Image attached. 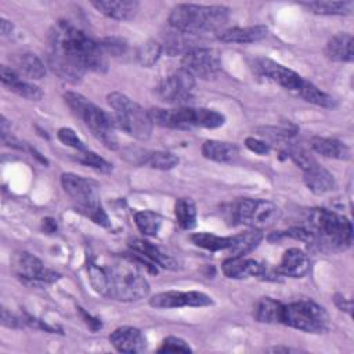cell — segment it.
I'll return each instance as SVG.
<instances>
[{
    "label": "cell",
    "mask_w": 354,
    "mask_h": 354,
    "mask_svg": "<svg viewBox=\"0 0 354 354\" xmlns=\"http://www.w3.org/2000/svg\"><path fill=\"white\" fill-rule=\"evenodd\" d=\"M50 68L64 80L76 83L87 69L104 72V48L69 22L59 21L50 35Z\"/></svg>",
    "instance_id": "cell-1"
},
{
    "label": "cell",
    "mask_w": 354,
    "mask_h": 354,
    "mask_svg": "<svg viewBox=\"0 0 354 354\" xmlns=\"http://www.w3.org/2000/svg\"><path fill=\"white\" fill-rule=\"evenodd\" d=\"M307 228L311 232L310 245L325 253L343 252L353 242V225L348 218L326 209H313Z\"/></svg>",
    "instance_id": "cell-2"
},
{
    "label": "cell",
    "mask_w": 354,
    "mask_h": 354,
    "mask_svg": "<svg viewBox=\"0 0 354 354\" xmlns=\"http://www.w3.org/2000/svg\"><path fill=\"white\" fill-rule=\"evenodd\" d=\"M228 15L230 10L224 6L177 4L169 15V24L177 32L196 36L217 30L228 21Z\"/></svg>",
    "instance_id": "cell-3"
},
{
    "label": "cell",
    "mask_w": 354,
    "mask_h": 354,
    "mask_svg": "<svg viewBox=\"0 0 354 354\" xmlns=\"http://www.w3.org/2000/svg\"><path fill=\"white\" fill-rule=\"evenodd\" d=\"M105 268L108 297L119 301H137L149 293V283L133 259L115 260Z\"/></svg>",
    "instance_id": "cell-4"
},
{
    "label": "cell",
    "mask_w": 354,
    "mask_h": 354,
    "mask_svg": "<svg viewBox=\"0 0 354 354\" xmlns=\"http://www.w3.org/2000/svg\"><path fill=\"white\" fill-rule=\"evenodd\" d=\"M106 101L113 109L112 118L116 129H120L141 141L151 137L153 122L148 111L119 91L108 94Z\"/></svg>",
    "instance_id": "cell-5"
},
{
    "label": "cell",
    "mask_w": 354,
    "mask_h": 354,
    "mask_svg": "<svg viewBox=\"0 0 354 354\" xmlns=\"http://www.w3.org/2000/svg\"><path fill=\"white\" fill-rule=\"evenodd\" d=\"M64 98L72 112L84 122L87 129L97 140H100L109 149L118 148V140L115 134L116 127L112 115L106 113L79 93L68 91L65 93Z\"/></svg>",
    "instance_id": "cell-6"
},
{
    "label": "cell",
    "mask_w": 354,
    "mask_h": 354,
    "mask_svg": "<svg viewBox=\"0 0 354 354\" xmlns=\"http://www.w3.org/2000/svg\"><path fill=\"white\" fill-rule=\"evenodd\" d=\"M64 191L76 203L79 210L90 217L101 227H109V218L100 203V187L95 181L77 176L75 173H64L61 176Z\"/></svg>",
    "instance_id": "cell-7"
},
{
    "label": "cell",
    "mask_w": 354,
    "mask_h": 354,
    "mask_svg": "<svg viewBox=\"0 0 354 354\" xmlns=\"http://www.w3.org/2000/svg\"><path fill=\"white\" fill-rule=\"evenodd\" d=\"M153 123L171 127V129H189V127H206L216 129L224 124L225 118L223 113L207 108H178V109H160L155 108L149 111Z\"/></svg>",
    "instance_id": "cell-8"
},
{
    "label": "cell",
    "mask_w": 354,
    "mask_h": 354,
    "mask_svg": "<svg viewBox=\"0 0 354 354\" xmlns=\"http://www.w3.org/2000/svg\"><path fill=\"white\" fill-rule=\"evenodd\" d=\"M281 324L307 333H322L329 326V317L319 304L311 300H299L283 304Z\"/></svg>",
    "instance_id": "cell-9"
},
{
    "label": "cell",
    "mask_w": 354,
    "mask_h": 354,
    "mask_svg": "<svg viewBox=\"0 0 354 354\" xmlns=\"http://www.w3.org/2000/svg\"><path fill=\"white\" fill-rule=\"evenodd\" d=\"M281 209L266 199H242L235 210L238 223L253 230H264L274 225L281 218Z\"/></svg>",
    "instance_id": "cell-10"
},
{
    "label": "cell",
    "mask_w": 354,
    "mask_h": 354,
    "mask_svg": "<svg viewBox=\"0 0 354 354\" xmlns=\"http://www.w3.org/2000/svg\"><path fill=\"white\" fill-rule=\"evenodd\" d=\"M194 91L195 77L183 68L165 77L156 88V94L163 102L176 105L188 104L194 98Z\"/></svg>",
    "instance_id": "cell-11"
},
{
    "label": "cell",
    "mask_w": 354,
    "mask_h": 354,
    "mask_svg": "<svg viewBox=\"0 0 354 354\" xmlns=\"http://www.w3.org/2000/svg\"><path fill=\"white\" fill-rule=\"evenodd\" d=\"M181 68L188 71L194 77L210 80L218 75L221 64L217 51L212 48L194 47L189 51L184 53L181 59Z\"/></svg>",
    "instance_id": "cell-12"
},
{
    "label": "cell",
    "mask_w": 354,
    "mask_h": 354,
    "mask_svg": "<svg viewBox=\"0 0 354 354\" xmlns=\"http://www.w3.org/2000/svg\"><path fill=\"white\" fill-rule=\"evenodd\" d=\"M12 268L15 274L24 281L51 283L59 278V275L48 270L39 257L28 252H19L15 254L12 260Z\"/></svg>",
    "instance_id": "cell-13"
},
{
    "label": "cell",
    "mask_w": 354,
    "mask_h": 354,
    "mask_svg": "<svg viewBox=\"0 0 354 354\" xmlns=\"http://www.w3.org/2000/svg\"><path fill=\"white\" fill-rule=\"evenodd\" d=\"M213 303L212 297L203 292L189 290H167L156 293L149 299V304L155 308H178V307H205Z\"/></svg>",
    "instance_id": "cell-14"
},
{
    "label": "cell",
    "mask_w": 354,
    "mask_h": 354,
    "mask_svg": "<svg viewBox=\"0 0 354 354\" xmlns=\"http://www.w3.org/2000/svg\"><path fill=\"white\" fill-rule=\"evenodd\" d=\"M259 68L271 80L277 82L279 86H282L283 88L290 90V91H299V88L301 87L303 80H304L295 71H292L272 59H268V58H261L259 61Z\"/></svg>",
    "instance_id": "cell-15"
},
{
    "label": "cell",
    "mask_w": 354,
    "mask_h": 354,
    "mask_svg": "<svg viewBox=\"0 0 354 354\" xmlns=\"http://www.w3.org/2000/svg\"><path fill=\"white\" fill-rule=\"evenodd\" d=\"M109 342L120 353H141L147 347L145 336L134 326L116 328L109 335Z\"/></svg>",
    "instance_id": "cell-16"
},
{
    "label": "cell",
    "mask_w": 354,
    "mask_h": 354,
    "mask_svg": "<svg viewBox=\"0 0 354 354\" xmlns=\"http://www.w3.org/2000/svg\"><path fill=\"white\" fill-rule=\"evenodd\" d=\"M223 272L227 278L243 279L248 277H261L266 266L245 256H231L223 261Z\"/></svg>",
    "instance_id": "cell-17"
},
{
    "label": "cell",
    "mask_w": 354,
    "mask_h": 354,
    "mask_svg": "<svg viewBox=\"0 0 354 354\" xmlns=\"http://www.w3.org/2000/svg\"><path fill=\"white\" fill-rule=\"evenodd\" d=\"M129 248L133 250V253L149 260L151 263H153L162 268H166V270H177L178 268L177 261L171 256L166 254L158 246H155L153 243H151L148 241L133 238L129 241Z\"/></svg>",
    "instance_id": "cell-18"
},
{
    "label": "cell",
    "mask_w": 354,
    "mask_h": 354,
    "mask_svg": "<svg viewBox=\"0 0 354 354\" xmlns=\"http://www.w3.org/2000/svg\"><path fill=\"white\" fill-rule=\"evenodd\" d=\"M310 257L306 252L299 248H290L283 253L277 270L281 272V275L301 278L310 271Z\"/></svg>",
    "instance_id": "cell-19"
},
{
    "label": "cell",
    "mask_w": 354,
    "mask_h": 354,
    "mask_svg": "<svg viewBox=\"0 0 354 354\" xmlns=\"http://www.w3.org/2000/svg\"><path fill=\"white\" fill-rule=\"evenodd\" d=\"M91 4L101 14L118 21H129L134 18L140 6L134 0H97L91 1Z\"/></svg>",
    "instance_id": "cell-20"
},
{
    "label": "cell",
    "mask_w": 354,
    "mask_h": 354,
    "mask_svg": "<svg viewBox=\"0 0 354 354\" xmlns=\"http://www.w3.org/2000/svg\"><path fill=\"white\" fill-rule=\"evenodd\" d=\"M0 77H1V82L4 86H7L12 93H15L24 98H28L32 101H39L43 97V93L37 86H35L26 80H22L19 77V75L11 68H7L3 65L0 68Z\"/></svg>",
    "instance_id": "cell-21"
},
{
    "label": "cell",
    "mask_w": 354,
    "mask_h": 354,
    "mask_svg": "<svg viewBox=\"0 0 354 354\" xmlns=\"http://www.w3.org/2000/svg\"><path fill=\"white\" fill-rule=\"evenodd\" d=\"M268 33V28L264 25L245 26V28H231L223 30L218 35V40L224 43H254L263 40Z\"/></svg>",
    "instance_id": "cell-22"
},
{
    "label": "cell",
    "mask_w": 354,
    "mask_h": 354,
    "mask_svg": "<svg viewBox=\"0 0 354 354\" xmlns=\"http://www.w3.org/2000/svg\"><path fill=\"white\" fill-rule=\"evenodd\" d=\"M304 184L314 194H325L336 187V181L333 176L318 163L304 170Z\"/></svg>",
    "instance_id": "cell-23"
},
{
    "label": "cell",
    "mask_w": 354,
    "mask_h": 354,
    "mask_svg": "<svg viewBox=\"0 0 354 354\" xmlns=\"http://www.w3.org/2000/svg\"><path fill=\"white\" fill-rule=\"evenodd\" d=\"M326 57L337 62H351L354 59L353 53V36L350 33H337L326 43Z\"/></svg>",
    "instance_id": "cell-24"
},
{
    "label": "cell",
    "mask_w": 354,
    "mask_h": 354,
    "mask_svg": "<svg viewBox=\"0 0 354 354\" xmlns=\"http://www.w3.org/2000/svg\"><path fill=\"white\" fill-rule=\"evenodd\" d=\"M239 149L232 142L207 140L202 145V155L214 162H232L238 158Z\"/></svg>",
    "instance_id": "cell-25"
},
{
    "label": "cell",
    "mask_w": 354,
    "mask_h": 354,
    "mask_svg": "<svg viewBox=\"0 0 354 354\" xmlns=\"http://www.w3.org/2000/svg\"><path fill=\"white\" fill-rule=\"evenodd\" d=\"M310 147L314 152L333 159H348L350 158V149L348 147L335 138L328 137H313L310 140Z\"/></svg>",
    "instance_id": "cell-26"
},
{
    "label": "cell",
    "mask_w": 354,
    "mask_h": 354,
    "mask_svg": "<svg viewBox=\"0 0 354 354\" xmlns=\"http://www.w3.org/2000/svg\"><path fill=\"white\" fill-rule=\"evenodd\" d=\"M300 6L306 7L314 14L321 15H347L353 11V1H304Z\"/></svg>",
    "instance_id": "cell-27"
},
{
    "label": "cell",
    "mask_w": 354,
    "mask_h": 354,
    "mask_svg": "<svg viewBox=\"0 0 354 354\" xmlns=\"http://www.w3.org/2000/svg\"><path fill=\"white\" fill-rule=\"evenodd\" d=\"M282 308H283L282 303H279L271 297H263L261 300H259V303L256 306L254 317L259 322L281 324Z\"/></svg>",
    "instance_id": "cell-28"
},
{
    "label": "cell",
    "mask_w": 354,
    "mask_h": 354,
    "mask_svg": "<svg viewBox=\"0 0 354 354\" xmlns=\"http://www.w3.org/2000/svg\"><path fill=\"white\" fill-rule=\"evenodd\" d=\"M263 239L260 230H252L232 236V243L228 248L231 256H245L250 253Z\"/></svg>",
    "instance_id": "cell-29"
},
{
    "label": "cell",
    "mask_w": 354,
    "mask_h": 354,
    "mask_svg": "<svg viewBox=\"0 0 354 354\" xmlns=\"http://www.w3.org/2000/svg\"><path fill=\"white\" fill-rule=\"evenodd\" d=\"M174 214L177 223L184 230H191L196 225V207L192 199L180 198L174 205Z\"/></svg>",
    "instance_id": "cell-30"
},
{
    "label": "cell",
    "mask_w": 354,
    "mask_h": 354,
    "mask_svg": "<svg viewBox=\"0 0 354 354\" xmlns=\"http://www.w3.org/2000/svg\"><path fill=\"white\" fill-rule=\"evenodd\" d=\"M189 239L192 241L194 245L212 250V252H218V250H224L228 249L232 243V236H218L214 234H209V232H196L192 234L189 236Z\"/></svg>",
    "instance_id": "cell-31"
},
{
    "label": "cell",
    "mask_w": 354,
    "mask_h": 354,
    "mask_svg": "<svg viewBox=\"0 0 354 354\" xmlns=\"http://www.w3.org/2000/svg\"><path fill=\"white\" fill-rule=\"evenodd\" d=\"M297 93L301 98H304L307 102H311L314 105L324 106V108L335 106V100L329 94L319 90L317 86H314L307 80H303V84Z\"/></svg>",
    "instance_id": "cell-32"
},
{
    "label": "cell",
    "mask_w": 354,
    "mask_h": 354,
    "mask_svg": "<svg viewBox=\"0 0 354 354\" xmlns=\"http://www.w3.org/2000/svg\"><path fill=\"white\" fill-rule=\"evenodd\" d=\"M134 221L137 228L147 236H156L160 227H162V221L163 218L151 210H142V212H137L134 214Z\"/></svg>",
    "instance_id": "cell-33"
},
{
    "label": "cell",
    "mask_w": 354,
    "mask_h": 354,
    "mask_svg": "<svg viewBox=\"0 0 354 354\" xmlns=\"http://www.w3.org/2000/svg\"><path fill=\"white\" fill-rule=\"evenodd\" d=\"M19 71L30 79H41L46 75L44 64L35 54L26 53L18 58Z\"/></svg>",
    "instance_id": "cell-34"
},
{
    "label": "cell",
    "mask_w": 354,
    "mask_h": 354,
    "mask_svg": "<svg viewBox=\"0 0 354 354\" xmlns=\"http://www.w3.org/2000/svg\"><path fill=\"white\" fill-rule=\"evenodd\" d=\"M144 163H147L152 169L170 170L178 165V158L169 151H155L144 155Z\"/></svg>",
    "instance_id": "cell-35"
},
{
    "label": "cell",
    "mask_w": 354,
    "mask_h": 354,
    "mask_svg": "<svg viewBox=\"0 0 354 354\" xmlns=\"http://www.w3.org/2000/svg\"><path fill=\"white\" fill-rule=\"evenodd\" d=\"M162 54V44L155 40H148L137 50V61L140 65L149 68L158 62Z\"/></svg>",
    "instance_id": "cell-36"
},
{
    "label": "cell",
    "mask_w": 354,
    "mask_h": 354,
    "mask_svg": "<svg viewBox=\"0 0 354 354\" xmlns=\"http://www.w3.org/2000/svg\"><path fill=\"white\" fill-rule=\"evenodd\" d=\"M90 283L94 290L102 296L108 295V274L105 267H100L95 263H90L87 267Z\"/></svg>",
    "instance_id": "cell-37"
},
{
    "label": "cell",
    "mask_w": 354,
    "mask_h": 354,
    "mask_svg": "<svg viewBox=\"0 0 354 354\" xmlns=\"http://www.w3.org/2000/svg\"><path fill=\"white\" fill-rule=\"evenodd\" d=\"M77 160L86 166H90L95 170H100L102 173H108L112 170V165L109 162H106L104 158H101L100 155L91 152V151H82L80 155L77 156Z\"/></svg>",
    "instance_id": "cell-38"
},
{
    "label": "cell",
    "mask_w": 354,
    "mask_h": 354,
    "mask_svg": "<svg viewBox=\"0 0 354 354\" xmlns=\"http://www.w3.org/2000/svg\"><path fill=\"white\" fill-rule=\"evenodd\" d=\"M286 153L303 171L317 163L315 159L311 155H308L307 151H304L303 148H299V147H289Z\"/></svg>",
    "instance_id": "cell-39"
},
{
    "label": "cell",
    "mask_w": 354,
    "mask_h": 354,
    "mask_svg": "<svg viewBox=\"0 0 354 354\" xmlns=\"http://www.w3.org/2000/svg\"><path fill=\"white\" fill-rule=\"evenodd\" d=\"M57 137H58V140H59L62 144H65V145H68V147H71V148H75V149H77L79 152L86 151V147H84L83 141H82V140L77 137V134H76L72 129H69V127H61V129L58 130V133H57Z\"/></svg>",
    "instance_id": "cell-40"
},
{
    "label": "cell",
    "mask_w": 354,
    "mask_h": 354,
    "mask_svg": "<svg viewBox=\"0 0 354 354\" xmlns=\"http://www.w3.org/2000/svg\"><path fill=\"white\" fill-rule=\"evenodd\" d=\"M159 353H191V347L188 346V343L180 337L176 336H169L162 342V346L158 348Z\"/></svg>",
    "instance_id": "cell-41"
},
{
    "label": "cell",
    "mask_w": 354,
    "mask_h": 354,
    "mask_svg": "<svg viewBox=\"0 0 354 354\" xmlns=\"http://www.w3.org/2000/svg\"><path fill=\"white\" fill-rule=\"evenodd\" d=\"M245 145L249 151L257 153V155H267L270 152V144H267L266 141L263 140H259V138H254V137H248L245 140Z\"/></svg>",
    "instance_id": "cell-42"
},
{
    "label": "cell",
    "mask_w": 354,
    "mask_h": 354,
    "mask_svg": "<svg viewBox=\"0 0 354 354\" xmlns=\"http://www.w3.org/2000/svg\"><path fill=\"white\" fill-rule=\"evenodd\" d=\"M104 51H109V53H113V54H119V53H123L126 44L123 43V40L120 39H115V37H108L104 40V43L101 44Z\"/></svg>",
    "instance_id": "cell-43"
},
{
    "label": "cell",
    "mask_w": 354,
    "mask_h": 354,
    "mask_svg": "<svg viewBox=\"0 0 354 354\" xmlns=\"http://www.w3.org/2000/svg\"><path fill=\"white\" fill-rule=\"evenodd\" d=\"M1 324L3 326H7V328H18L19 326V321L17 317H14L7 308L3 307L1 310Z\"/></svg>",
    "instance_id": "cell-44"
},
{
    "label": "cell",
    "mask_w": 354,
    "mask_h": 354,
    "mask_svg": "<svg viewBox=\"0 0 354 354\" xmlns=\"http://www.w3.org/2000/svg\"><path fill=\"white\" fill-rule=\"evenodd\" d=\"M79 311H80V314H82V317L84 318V322L87 324V326L91 329V330H98V329H101V321L98 319V318H94L93 315H90V314H87L83 308H80L79 307Z\"/></svg>",
    "instance_id": "cell-45"
},
{
    "label": "cell",
    "mask_w": 354,
    "mask_h": 354,
    "mask_svg": "<svg viewBox=\"0 0 354 354\" xmlns=\"http://www.w3.org/2000/svg\"><path fill=\"white\" fill-rule=\"evenodd\" d=\"M333 301H335V304H336V307L339 308V310H342V311H346V313H351V301L348 300V299H346L343 295H340V293H337V295H335L333 296Z\"/></svg>",
    "instance_id": "cell-46"
},
{
    "label": "cell",
    "mask_w": 354,
    "mask_h": 354,
    "mask_svg": "<svg viewBox=\"0 0 354 354\" xmlns=\"http://www.w3.org/2000/svg\"><path fill=\"white\" fill-rule=\"evenodd\" d=\"M0 26H1V35H4V36H7L12 32V24L10 21H7L6 18H1Z\"/></svg>",
    "instance_id": "cell-47"
},
{
    "label": "cell",
    "mask_w": 354,
    "mask_h": 354,
    "mask_svg": "<svg viewBox=\"0 0 354 354\" xmlns=\"http://www.w3.org/2000/svg\"><path fill=\"white\" fill-rule=\"evenodd\" d=\"M43 228L47 232H54L57 230V223L53 218H44L43 220Z\"/></svg>",
    "instance_id": "cell-48"
}]
</instances>
